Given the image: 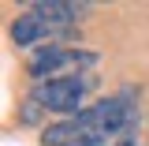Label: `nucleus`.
I'll return each instance as SVG.
<instances>
[{"mask_svg": "<svg viewBox=\"0 0 149 146\" xmlns=\"http://www.w3.org/2000/svg\"><path fill=\"white\" fill-rule=\"evenodd\" d=\"M82 120H86V128L101 131V135H116V131H130L138 124V109L130 105L127 94H116V97H104V101H97L93 109H82L78 112Z\"/></svg>", "mask_w": 149, "mask_h": 146, "instance_id": "1", "label": "nucleus"}, {"mask_svg": "<svg viewBox=\"0 0 149 146\" xmlns=\"http://www.w3.org/2000/svg\"><path fill=\"white\" fill-rule=\"evenodd\" d=\"M90 86L93 83L86 79V75H63V79H45V83L37 86L34 97L49 112H74L78 105H82V97H86Z\"/></svg>", "mask_w": 149, "mask_h": 146, "instance_id": "2", "label": "nucleus"}, {"mask_svg": "<svg viewBox=\"0 0 149 146\" xmlns=\"http://www.w3.org/2000/svg\"><path fill=\"white\" fill-rule=\"evenodd\" d=\"M90 11V4H63V0H41L34 4V15L49 26V30H60V26H71L74 19H82Z\"/></svg>", "mask_w": 149, "mask_h": 146, "instance_id": "3", "label": "nucleus"}, {"mask_svg": "<svg viewBox=\"0 0 149 146\" xmlns=\"http://www.w3.org/2000/svg\"><path fill=\"white\" fill-rule=\"evenodd\" d=\"M63 64H74V49H63V45H41L37 53H30V60H26V71L34 75V79H41V75L60 71Z\"/></svg>", "mask_w": 149, "mask_h": 146, "instance_id": "4", "label": "nucleus"}, {"mask_svg": "<svg viewBox=\"0 0 149 146\" xmlns=\"http://www.w3.org/2000/svg\"><path fill=\"white\" fill-rule=\"evenodd\" d=\"M86 131H90V128H86V120H82V116H74V120L49 124V128L41 131V142H45V146H74Z\"/></svg>", "mask_w": 149, "mask_h": 146, "instance_id": "5", "label": "nucleus"}, {"mask_svg": "<svg viewBox=\"0 0 149 146\" xmlns=\"http://www.w3.org/2000/svg\"><path fill=\"white\" fill-rule=\"evenodd\" d=\"M45 34H49V26H45L34 11L11 19V41H15V45H34L37 37H45Z\"/></svg>", "mask_w": 149, "mask_h": 146, "instance_id": "6", "label": "nucleus"}, {"mask_svg": "<svg viewBox=\"0 0 149 146\" xmlns=\"http://www.w3.org/2000/svg\"><path fill=\"white\" fill-rule=\"evenodd\" d=\"M37 109H45L37 97H34V101H26V105H22V124H34V120H37Z\"/></svg>", "mask_w": 149, "mask_h": 146, "instance_id": "7", "label": "nucleus"}, {"mask_svg": "<svg viewBox=\"0 0 149 146\" xmlns=\"http://www.w3.org/2000/svg\"><path fill=\"white\" fill-rule=\"evenodd\" d=\"M112 146H142V142H138V139H134V135H123V139H119V142H112Z\"/></svg>", "mask_w": 149, "mask_h": 146, "instance_id": "8", "label": "nucleus"}]
</instances>
